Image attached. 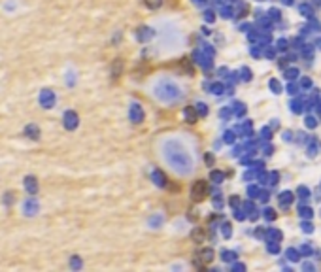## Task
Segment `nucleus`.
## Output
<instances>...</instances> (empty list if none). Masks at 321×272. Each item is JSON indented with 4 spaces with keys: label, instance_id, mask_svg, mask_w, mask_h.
<instances>
[{
    "label": "nucleus",
    "instance_id": "nucleus-1",
    "mask_svg": "<svg viewBox=\"0 0 321 272\" xmlns=\"http://www.w3.org/2000/svg\"><path fill=\"white\" fill-rule=\"evenodd\" d=\"M163 155H165V161L170 164V168L178 174H191L193 172V157L181 142L168 140L165 144Z\"/></svg>",
    "mask_w": 321,
    "mask_h": 272
},
{
    "label": "nucleus",
    "instance_id": "nucleus-2",
    "mask_svg": "<svg viewBox=\"0 0 321 272\" xmlns=\"http://www.w3.org/2000/svg\"><path fill=\"white\" fill-rule=\"evenodd\" d=\"M155 93H157L159 98H163V100H174V98L179 96V89L172 81H160L157 85V91Z\"/></svg>",
    "mask_w": 321,
    "mask_h": 272
}]
</instances>
